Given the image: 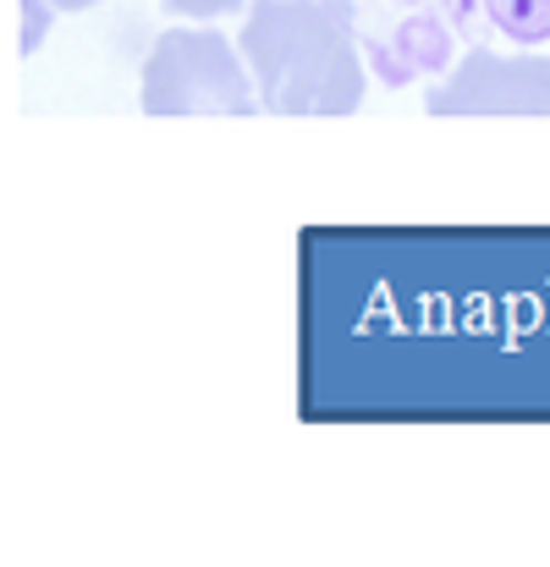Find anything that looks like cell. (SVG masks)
<instances>
[{
    "label": "cell",
    "instance_id": "8",
    "mask_svg": "<svg viewBox=\"0 0 550 567\" xmlns=\"http://www.w3.org/2000/svg\"><path fill=\"white\" fill-rule=\"evenodd\" d=\"M485 17V0H446V22L463 28V22H479Z\"/></svg>",
    "mask_w": 550,
    "mask_h": 567
},
{
    "label": "cell",
    "instance_id": "2",
    "mask_svg": "<svg viewBox=\"0 0 550 567\" xmlns=\"http://www.w3.org/2000/svg\"><path fill=\"white\" fill-rule=\"evenodd\" d=\"M144 111L149 116H253L259 94L248 66L220 33L172 28L144 61Z\"/></svg>",
    "mask_w": 550,
    "mask_h": 567
},
{
    "label": "cell",
    "instance_id": "3",
    "mask_svg": "<svg viewBox=\"0 0 550 567\" xmlns=\"http://www.w3.org/2000/svg\"><path fill=\"white\" fill-rule=\"evenodd\" d=\"M429 116H550V55H496L474 44L452 83L424 94Z\"/></svg>",
    "mask_w": 550,
    "mask_h": 567
},
{
    "label": "cell",
    "instance_id": "9",
    "mask_svg": "<svg viewBox=\"0 0 550 567\" xmlns=\"http://www.w3.org/2000/svg\"><path fill=\"white\" fill-rule=\"evenodd\" d=\"M50 11H89V6H100V0H44Z\"/></svg>",
    "mask_w": 550,
    "mask_h": 567
},
{
    "label": "cell",
    "instance_id": "4",
    "mask_svg": "<svg viewBox=\"0 0 550 567\" xmlns=\"http://www.w3.org/2000/svg\"><path fill=\"white\" fill-rule=\"evenodd\" d=\"M364 61L385 89H407L424 72H446V61H452V22L418 11V17H407L396 28V39H364Z\"/></svg>",
    "mask_w": 550,
    "mask_h": 567
},
{
    "label": "cell",
    "instance_id": "10",
    "mask_svg": "<svg viewBox=\"0 0 550 567\" xmlns=\"http://www.w3.org/2000/svg\"><path fill=\"white\" fill-rule=\"evenodd\" d=\"M407 6H413V0H407Z\"/></svg>",
    "mask_w": 550,
    "mask_h": 567
},
{
    "label": "cell",
    "instance_id": "6",
    "mask_svg": "<svg viewBox=\"0 0 550 567\" xmlns=\"http://www.w3.org/2000/svg\"><path fill=\"white\" fill-rule=\"evenodd\" d=\"M44 33H50V6L44 0H22V55H33Z\"/></svg>",
    "mask_w": 550,
    "mask_h": 567
},
{
    "label": "cell",
    "instance_id": "7",
    "mask_svg": "<svg viewBox=\"0 0 550 567\" xmlns=\"http://www.w3.org/2000/svg\"><path fill=\"white\" fill-rule=\"evenodd\" d=\"M166 11H177V17H198V22H209V17H226V11H237L242 0H160Z\"/></svg>",
    "mask_w": 550,
    "mask_h": 567
},
{
    "label": "cell",
    "instance_id": "1",
    "mask_svg": "<svg viewBox=\"0 0 550 567\" xmlns=\"http://www.w3.org/2000/svg\"><path fill=\"white\" fill-rule=\"evenodd\" d=\"M353 0H253L242 61L270 116H347L364 100Z\"/></svg>",
    "mask_w": 550,
    "mask_h": 567
},
{
    "label": "cell",
    "instance_id": "5",
    "mask_svg": "<svg viewBox=\"0 0 550 567\" xmlns=\"http://www.w3.org/2000/svg\"><path fill=\"white\" fill-rule=\"evenodd\" d=\"M485 17L518 44H546L550 39V0H485Z\"/></svg>",
    "mask_w": 550,
    "mask_h": 567
}]
</instances>
